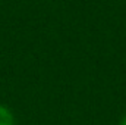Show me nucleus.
Returning <instances> with one entry per match:
<instances>
[{
	"instance_id": "1",
	"label": "nucleus",
	"mask_w": 126,
	"mask_h": 125,
	"mask_svg": "<svg viewBox=\"0 0 126 125\" xmlns=\"http://www.w3.org/2000/svg\"><path fill=\"white\" fill-rule=\"evenodd\" d=\"M0 125H15V118L12 112L3 104H0Z\"/></svg>"
},
{
	"instance_id": "2",
	"label": "nucleus",
	"mask_w": 126,
	"mask_h": 125,
	"mask_svg": "<svg viewBox=\"0 0 126 125\" xmlns=\"http://www.w3.org/2000/svg\"><path fill=\"white\" fill-rule=\"evenodd\" d=\"M119 125H126V116L122 119V121H120V124H119Z\"/></svg>"
}]
</instances>
